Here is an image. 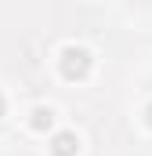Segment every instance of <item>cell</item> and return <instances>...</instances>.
<instances>
[{"instance_id":"6da1fadb","label":"cell","mask_w":152,"mask_h":156,"mask_svg":"<svg viewBox=\"0 0 152 156\" xmlns=\"http://www.w3.org/2000/svg\"><path fill=\"white\" fill-rule=\"evenodd\" d=\"M62 66H65L69 76H83L87 66H91V55H87L83 47H65V51H62Z\"/></svg>"},{"instance_id":"7a4b0ae2","label":"cell","mask_w":152,"mask_h":156,"mask_svg":"<svg viewBox=\"0 0 152 156\" xmlns=\"http://www.w3.org/2000/svg\"><path fill=\"white\" fill-rule=\"evenodd\" d=\"M54 156H76V149H80V138H76L73 131H65V134H58L54 138Z\"/></svg>"},{"instance_id":"3957f363","label":"cell","mask_w":152,"mask_h":156,"mask_svg":"<svg viewBox=\"0 0 152 156\" xmlns=\"http://www.w3.org/2000/svg\"><path fill=\"white\" fill-rule=\"evenodd\" d=\"M51 116H54L51 109H36L33 113V127H51Z\"/></svg>"},{"instance_id":"277c9868","label":"cell","mask_w":152,"mask_h":156,"mask_svg":"<svg viewBox=\"0 0 152 156\" xmlns=\"http://www.w3.org/2000/svg\"><path fill=\"white\" fill-rule=\"evenodd\" d=\"M0 116H4V98H0Z\"/></svg>"}]
</instances>
